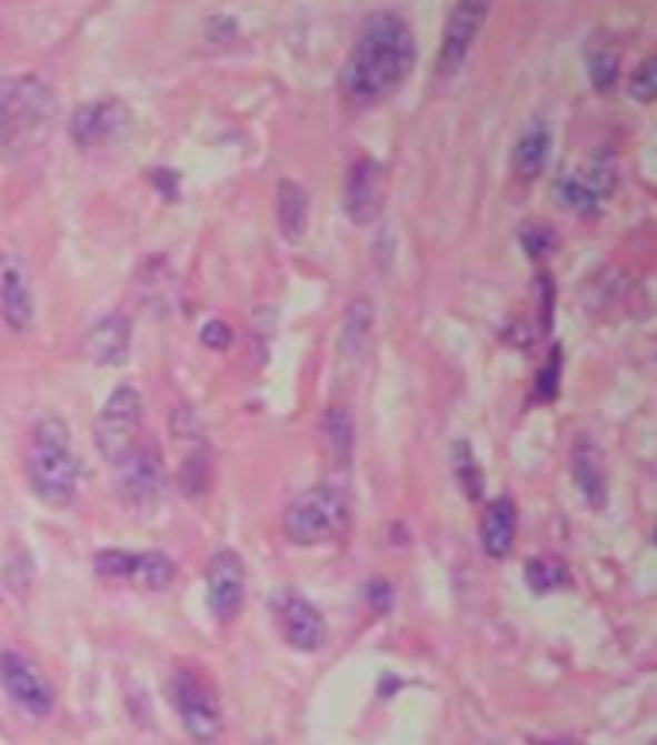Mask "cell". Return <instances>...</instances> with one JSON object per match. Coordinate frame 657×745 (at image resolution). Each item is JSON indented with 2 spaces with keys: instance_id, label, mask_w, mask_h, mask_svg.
I'll return each mask as SVG.
<instances>
[{
  "instance_id": "9c48e42d",
  "label": "cell",
  "mask_w": 657,
  "mask_h": 745,
  "mask_svg": "<svg viewBox=\"0 0 657 745\" xmlns=\"http://www.w3.org/2000/svg\"><path fill=\"white\" fill-rule=\"evenodd\" d=\"M488 12H491V0H457V4L449 8L441 51H437V78H441V82L460 74V67L468 62V51L476 47L484 23H488Z\"/></svg>"
},
{
  "instance_id": "d6986e66",
  "label": "cell",
  "mask_w": 657,
  "mask_h": 745,
  "mask_svg": "<svg viewBox=\"0 0 657 745\" xmlns=\"http://www.w3.org/2000/svg\"><path fill=\"white\" fill-rule=\"evenodd\" d=\"M275 221H279L282 240L298 244L306 236V224H310V193L298 182H279V193H275Z\"/></svg>"
},
{
  "instance_id": "8fae6325",
  "label": "cell",
  "mask_w": 657,
  "mask_h": 745,
  "mask_svg": "<svg viewBox=\"0 0 657 745\" xmlns=\"http://www.w3.org/2000/svg\"><path fill=\"white\" fill-rule=\"evenodd\" d=\"M279 630H282V642L298 653H318L329 645L326 614H321L306 595H298V591H290V595L279 598Z\"/></svg>"
},
{
  "instance_id": "5bb4252c",
  "label": "cell",
  "mask_w": 657,
  "mask_h": 745,
  "mask_svg": "<svg viewBox=\"0 0 657 745\" xmlns=\"http://www.w3.org/2000/svg\"><path fill=\"white\" fill-rule=\"evenodd\" d=\"M379 209H384V167L364 155L345 178V213L352 224H371Z\"/></svg>"
},
{
  "instance_id": "3957f363",
  "label": "cell",
  "mask_w": 657,
  "mask_h": 745,
  "mask_svg": "<svg viewBox=\"0 0 657 745\" xmlns=\"http://www.w3.org/2000/svg\"><path fill=\"white\" fill-rule=\"evenodd\" d=\"M54 128V89L36 74L0 82V155L23 159L47 143Z\"/></svg>"
},
{
  "instance_id": "83f0119b",
  "label": "cell",
  "mask_w": 657,
  "mask_h": 745,
  "mask_svg": "<svg viewBox=\"0 0 657 745\" xmlns=\"http://www.w3.org/2000/svg\"><path fill=\"white\" fill-rule=\"evenodd\" d=\"M630 97L643 104L657 101V54H650V59H643L635 67V74H630Z\"/></svg>"
},
{
  "instance_id": "8992f818",
  "label": "cell",
  "mask_w": 657,
  "mask_h": 745,
  "mask_svg": "<svg viewBox=\"0 0 657 745\" xmlns=\"http://www.w3.org/2000/svg\"><path fill=\"white\" fill-rule=\"evenodd\" d=\"M140 433H143V399L132 383H120L93 421L97 452L104 456V464H120L140 444Z\"/></svg>"
},
{
  "instance_id": "52a82bcc",
  "label": "cell",
  "mask_w": 657,
  "mask_h": 745,
  "mask_svg": "<svg viewBox=\"0 0 657 745\" xmlns=\"http://www.w3.org/2000/svg\"><path fill=\"white\" fill-rule=\"evenodd\" d=\"M112 467H117V495L128 510H136V514L156 510V502L163 499V460H159L156 444L140 441Z\"/></svg>"
},
{
  "instance_id": "6da1fadb",
  "label": "cell",
  "mask_w": 657,
  "mask_h": 745,
  "mask_svg": "<svg viewBox=\"0 0 657 745\" xmlns=\"http://www.w3.org/2000/svg\"><path fill=\"white\" fill-rule=\"evenodd\" d=\"M418 62L410 23L399 12H376L360 23L352 39V51L340 70V93L352 109H376L391 101Z\"/></svg>"
},
{
  "instance_id": "484cf974",
  "label": "cell",
  "mask_w": 657,
  "mask_h": 745,
  "mask_svg": "<svg viewBox=\"0 0 657 745\" xmlns=\"http://www.w3.org/2000/svg\"><path fill=\"white\" fill-rule=\"evenodd\" d=\"M178 487H182V495H206L213 487V460H209L206 449H193L186 456L182 472H178Z\"/></svg>"
},
{
  "instance_id": "cb8c5ba5",
  "label": "cell",
  "mask_w": 657,
  "mask_h": 745,
  "mask_svg": "<svg viewBox=\"0 0 657 745\" xmlns=\"http://www.w3.org/2000/svg\"><path fill=\"white\" fill-rule=\"evenodd\" d=\"M526 583H530L534 595H554V591H561L569 583V568L557 556H534L526 564Z\"/></svg>"
},
{
  "instance_id": "7a4b0ae2",
  "label": "cell",
  "mask_w": 657,
  "mask_h": 745,
  "mask_svg": "<svg viewBox=\"0 0 657 745\" xmlns=\"http://www.w3.org/2000/svg\"><path fill=\"white\" fill-rule=\"evenodd\" d=\"M28 483L31 495L47 506L62 510L70 506L78 495V480H82V464H78V449L74 436H70V425L54 414H43L31 425V441H28Z\"/></svg>"
},
{
  "instance_id": "f1b7e54d",
  "label": "cell",
  "mask_w": 657,
  "mask_h": 745,
  "mask_svg": "<svg viewBox=\"0 0 657 745\" xmlns=\"http://www.w3.org/2000/svg\"><path fill=\"white\" fill-rule=\"evenodd\" d=\"M561 198H565V205L576 209L580 217H596L599 213V198L588 190V185H584V178H565V182H561Z\"/></svg>"
},
{
  "instance_id": "e575fe53",
  "label": "cell",
  "mask_w": 657,
  "mask_h": 745,
  "mask_svg": "<svg viewBox=\"0 0 657 745\" xmlns=\"http://www.w3.org/2000/svg\"><path fill=\"white\" fill-rule=\"evenodd\" d=\"M538 294H541V332L554 329V279L546 271L538 274Z\"/></svg>"
},
{
  "instance_id": "4fadbf2b",
  "label": "cell",
  "mask_w": 657,
  "mask_h": 745,
  "mask_svg": "<svg viewBox=\"0 0 657 745\" xmlns=\"http://www.w3.org/2000/svg\"><path fill=\"white\" fill-rule=\"evenodd\" d=\"M132 120V109L117 97H101V101H89L70 117V135H74L82 148H101L112 143Z\"/></svg>"
},
{
  "instance_id": "44dd1931",
  "label": "cell",
  "mask_w": 657,
  "mask_h": 745,
  "mask_svg": "<svg viewBox=\"0 0 657 745\" xmlns=\"http://www.w3.org/2000/svg\"><path fill=\"white\" fill-rule=\"evenodd\" d=\"M584 62H588V78H591V89L596 93H611L615 85H619V43L607 36H596L588 43V54H584Z\"/></svg>"
},
{
  "instance_id": "ac0fdd59",
  "label": "cell",
  "mask_w": 657,
  "mask_h": 745,
  "mask_svg": "<svg viewBox=\"0 0 657 745\" xmlns=\"http://www.w3.org/2000/svg\"><path fill=\"white\" fill-rule=\"evenodd\" d=\"M573 475H576V487L580 495L588 499L591 510H604L607 506V467L599 460L596 444L591 441H576L573 449Z\"/></svg>"
},
{
  "instance_id": "e0dca14e",
  "label": "cell",
  "mask_w": 657,
  "mask_h": 745,
  "mask_svg": "<svg viewBox=\"0 0 657 745\" xmlns=\"http://www.w3.org/2000/svg\"><path fill=\"white\" fill-rule=\"evenodd\" d=\"M371 329H376V310H371L368 298H356V302L348 305L345 321H340V363L356 368V363L368 355Z\"/></svg>"
},
{
  "instance_id": "4316f807",
  "label": "cell",
  "mask_w": 657,
  "mask_h": 745,
  "mask_svg": "<svg viewBox=\"0 0 657 745\" xmlns=\"http://www.w3.org/2000/svg\"><path fill=\"white\" fill-rule=\"evenodd\" d=\"M132 561H136V553H128V548H101V553L93 556V572L101 580L128 583V576H132Z\"/></svg>"
},
{
  "instance_id": "30bf717a",
  "label": "cell",
  "mask_w": 657,
  "mask_h": 745,
  "mask_svg": "<svg viewBox=\"0 0 657 745\" xmlns=\"http://www.w3.org/2000/svg\"><path fill=\"white\" fill-rule=\"evenodd\" d=\"M248 595V568L237 548H217L206 564V603L217 622H232L245 611Z\"/></svg>"
},
{
  "instance_id": "f546056e",
  "label": "cell",
  "mask_w": 657,
  "mask_h": 745,
  "mask_svg": "<svg viewBox=\"0 0 657 745\" xmlns=\"http://www.w3.org/2000/svg\"><path fill=\"white\" fill-rule=\"evenodd\" d=\"M538 402H554L561 394V348H554L546 360V368L538 371V386H534Z\"/></svg>"
},
{
  "instance_id": "d4e9b609",
  "label": "cell",
  "mask_w": 657,
  "mask_h": 745,
  "mask_svg": "<svg viewBox=\"0 0 657 745\" xmlns=\"http://www.w3.org/2000/svg\"><path fill=\"white\" fill-rule=\"evenodd\" d=\"M452 475H457L460 491H465L468 499H472V502L484 499V472H480V464H476L472 444H468V441L452 444Z\"/></svg>"
},
{
  "instance_id": "74e56055",
  "label": "cell",
  "mask_w": 657,
  "mask_h": 745,
  "mask_svg": "<svg viewBox=\"0 0 657 745\" xmlns=\"http://www.w3.org/2000/svg\"><path fill=\"white\" fill-rule=\"evenodd\" d=\"M654 745H657V742H654Z\"/></svg>"
},
{
  "instance_id": "836d02e7",
  "label": "cell",
  "mask_w": 657,
  "mask_h": 745,
  "mask_svg": "<svg viewBox=\"0 0 657 745\" xmlns=\"http://www.w3.org/2000/svg\"><path fill=\"white\" fill-rule=\"evenodd\" d=\"M522 248H526V255H530V259L549 255V248H554V232H549V229H526L522 232Z\"/></svg>"
},
{
  "instance_id": "603a6c76",
  "label": "cell",
  "mask_w": 657,
  "mask_h": 745,
  "mask_svg": "<svg viewBox=\"0 0 657 745\" xmlns=\"http://www.w3.org/2000/svg\"><path fill=\"white\" fill-rule=\"evenodd\" d=\"M326 441H329V452H332V464L337 467H348V460H352V410L348 406H329L326 410Z\"/></svg>"
},
{
  "instance_id": "277c9868",
  "label": "cell",
  "mask_w": 657,
  "mask_h": 745,
  "mask_svg": "<svg viewBox=\"0 0 657 745\" xmlns=\"http://www.w3.org/2000/svg\"><path fill=\"white\" fill-rule=\"evenodd\" d=\"M348 522H352V502H348L345 491L337 483H321V487L302 491L282 514V537L290 545H329V541H340L348 533Z\"/></svg>"
},
{
  "instance_id": "d590c367",
  "label": "cell",
  "mask_w": 657,
  "mask_h": 745,
  "mask_svg": "<svg viewBox=\"0 0 657 745\" xmlns=\"http://www.w3.org/2000/svg\"><path fill=\"white\" fill-rule=\"evenodd\" d=\"M151 178H156V190L163 185L167 198H178V174H175V170H156Z\"/></svg>"
},
{
  "instance_id": "9a60e30c",
  "label": "cell",
  "mask_w": 657,
  "mask_h": 745,
  "mask_svg": "<svg viewBox=\"0 0 657 745\" xmlns=\"http://www.w3.org/2000/svg\"><path fill=\"white\" fill-rule=\"evenodd\" d=\"M132 352V321L125 313H109L101 318L86 336V360L101 363V368H120Z\"/></svg>"
},
{
  "instance_id": "1f68e13d",
  "label": "cell",
  "mask_w": 657,
  "mask_h": 745,
  "mask_svg": "<svg viewBox=\"0 0 657 745\" xmlns=\"http://www.w3.org/2000/svg\"><path fill=\"white\" fill-rule=\"evenodd\" d=\"M364 598H368V611L387 614V611H391V603H395V591H391V583H387L384 576H371L368 587H364Z\"/></svg>"
},
{
  "instance_id": "ba28073f",
  "label": "cell",
  "mask_w": 657,
  "mask_h": 745,
  "mask_svg": "<svg viewBox=\"0 0 657 745\" xmlns=\"http://www.w3.org/2000/svg\"><path fill=\"white\" fill-rule=\"evenodd\" d=\"M0 687H4V695L23 711V715H31V718L54 715V703L59 699H54L51 679L43 676V668H39L36 661L23 657V653H16V650L0 653Z\"/></svg>"
},
{
  "instance_id": "d6a6232c",
  "label": "cell",
  "mask_w": 657,
  "mask_h": 745,
  "mask_svg": "<svg viewBox=\"0 0 657 745\" xmlns=\"http://www.w3.org/2000/svg\"><path fill=\"white\" fill-rule=\"evenodd\" d=\"M201 344L209 348V352H225V348H232V325L229 321H206L201 325Z\"/></svg>"
},
{
  "instance_id": "8d00e7d4",
  "label": "cell",
  "mask_w": 657,
  "mask_h": 745,
  "mask_svg": "<svg viewBox=\"0 0 657 745\" xmlns=\"http://www.w3.org/2000/svg\"><path fill=\"white\" fill-rule=\"evenodd\" d=\"M530 745H584V742H576V738H546V742H541V738H534Z\"/></svg>"
},
{
  "instance_id": "ffe728a7",
  "label": "cell",
  "mask_w": 657,
  "mask_h": 745,
  "mask_svg": "<svg viewBox=\"0 0 657 745\" xmlns=\"http://www.w3.org/2000/svg\"><path fill=\"white\" fill-rule=\"evenodd\" d=\"M549 163V132L541 124H534L530 132L518 135L515 151H510V174L518 182H534Z\"/></svg>"
},
{
  "instance_id": "4dcf8cb0",
  "label": "cell",
  "mask_w": 657,
  "mask_h": 745,
  "mask_svg": "<svg viewBox=\"0 0 657 745\" xmlns=\"http://www.w3.org/2000/svg\"><path fill=\"white\" fill-rule=\"evenodd\" d=\"M580 178H584V185H588V190L596 193L599 201L611 198V193H615V167H607V163H591L588 174H580Z\"/></svg>"
},
{
  "instance_id": "7c38bea8",
  "label": "cell",
  "mask_w": 657,
  "mask_h": 745,
  "mask_svg": "<svg viewBox=\"0 0 657 745\" xmlns=\"http://www.w3.org/2000/svg\"><path fill=\"white\" fill-rule=\"evenodd\" d=\"M0 321L12 332H28L36 321V290L12 251H0Z\"/></svg>"
},
{
  "instance_id": "2e32d148",
  "label": "cell",
  "mask_w": 657,
  "mask_h": 745,
  "mask_svg": "<svg viewBox=\"0 0 657 745\" xmlns=\"http://www.w3.org/2000/svg\"><path fill=\"white\" fill-rule=\"evenodd\" d=\"M515 533H518V506H515V499H507V495L491 499L488 506H484V517H480V545H484V553H488L491 561H502V556L515 548Z\"/></svg>"
},
{
  "instance_id": "5b68a950",
  "label": "cell",
  "mask_w": 657,
  "mask_h": 745,
  "mask_svg": "<svg viewBox=\"0 0 657 745\" xmlns=\"http://www.w3.org/2000/svg\"><path fill=\"white\" fill-rule=\"evenodd\" d=\"M167 695H170V707H175L178 723H182V731L190 734V742L213 745L221 738V726H225L221 699H217V687L206 672L175 668L170 672Z\"/></svg>"
},
{
  "instance_id": "7402d4cb",
  "label": "cell",
  "mask_w": 657,
  "mask_h": 745,
  "mask_svg": "<svg viewBox=\"0 0 657 745\" xmlns=\"http://www.w3.org/2000/svg\"><path fill=\"white\" fill-rule=\"evenodd\" d=\"M175 576H178V568L167 553H136L128 583H136L140 591H167L170 583H175Z\"/></svg>"
}]
</instances>
